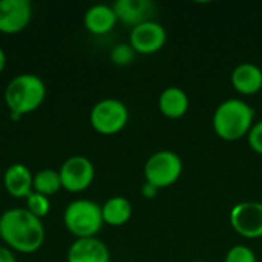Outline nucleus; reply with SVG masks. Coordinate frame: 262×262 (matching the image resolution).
Instances as JSON below:
<instances>
[{
	"label": "nucleus",
	"instance_id": "nucleus-21",
	"mask_svg": "<svg viewBox=\"0 0 262 262\" xmlns=\"http://www.w3.org/2000/svg\"><path fill=\"white\" fill-rule=\"evenodd\" d=\"M224 262H258V258L256 253L249 246L236 244L227 250Z\"/></svg>",
	"mask_w": 262,
	"mask_h": 262
},
{
	"label": "nucleus",
	"instance_id": "nucleus-6",
	"mask_svg": "<svg viewBox=\"0 0 262 262\" xmlns=\"http://www.w3.org/2000/svg\"><path fill=\"white\" fill-rule=\"evenodd\" d=\"M89 123L100 135H117L129 123V109L118 98H103L92 106Z\"/></svg>",
	"mask_w": 262,
	"mask_h": 262
},
{
	"label": "nucleus",
	"instance_id": "nucleus-16",
	"mask_svg": "<svg viewBox=\"0 0 262 262\" xmlns=\"http://www.w3.org/2000/svg\"><path fill=\"white\" fill-rule=\"evenodd\" d=\"M190 107V98L187 92L178 86H169L161 91L158 97V111L169 120L183 118Z\"/></svg>",
	"mask_w": 262,
	"mask_h": 262
},
{
	"label": "nucleus",
	"instance_id": "nucleus-11",
	"mask_svg": "<svg viewBox=\"0 0 262 262\" xmlns=\"http://www.w3.org/2000/svg\"><path fill=\"white\" fill-rule=\"evenodd\" d=\"M118 21H121L124 26H129L130 29L154 20L157 6L150 0H117L112 5Z\"/></svg>",
	"mask_w": 262,
	"mask_h": 262
},
{
	"label": "nucleus",
	"instance_id": "nucleus-26",
	"mask_svg": "<svg viewBox=\"0 0 262 262\" xmlns=\"http://www.w3.org/2000/svg\"><path fill=\"white\" fill-rule=\"evenodd\" d=\"M192 262H206V261H192Z\"/></svg>",
	"mask_w": 262,
	"mask_h": 262
},
{
	"label": "nucleus",
	"instance_id": "nucleus-5",
	"mask_svg": "<svg viewBox=\"0 0 262 262\" xmlns=\"http://www.w3.org/2000/svg\"><path fill=\"white\" fill-rule=\"evenodd\" d=\"M183 160L173 150H158L152 154L144 164V180L146 183L155 186L158 190L172 187L177 184L183 175Z\"/></svg>",
	"mask_w": 262,
	"mask_h": 262
},
{
	"label": "nucleus",
	"instance_id": "nucleus-25",
	"mask_svg": "<svg viewBox=\"0 0 262 262\" xmlns=\"http://www.w3.org/2000/svg\"><path fill=\"white\" fill-rule=\"evenodd\" d=\"M5 68H6V52L0 46V74L5 71Z\"/></svg>",
	"mask_w": 262,
	"mask_h": 262
},
{
	"label": "nucleus",
	"instance_id": "nucleus-8",
	"mask_svg": "<svg viewBox=\"0 0 262 262\" xmlns=\"http://www.w3.org/2000/svg\"><path fill=\"white\" fill-rule=\"evenodd\" d=\"M229 221L232 229L246 239L262 238V203L243 201L232 207Z\"/></svg>",
	"mask_w": 262,
	"mask_h": 262
},
{
	"label": "nucleus",
	"instance_id": "nucleus-2",
	"mask_svg": "<svg viewBox=\"0 0 262 262\" xmlns=\"http://www.w3.org/2000/svg\"><path fill=\"white\" fill-rule=\"evenodd\" d=\"M255 124V109L241 98H229L218 104L212 117V127L218 138L233 143L247 138Z\"/></svg>",
	"mask_w": 262,
	"mask_h": 262
},
{
	"label": "nucleus",
	"instance_id": "nucleus-14",
	"mask_svg": "<svg viewBox=\"0 0 262 262\" xmlns=\"http://www.w3.org/2000/svg\"><path fill=\"white\" fill-rule=\"evenodd\" d=\"M230 83L239 95H255L262 91V69L258 64L250 61L239 63L232 71Z\"/></svg>",
	"mask_w": 262,
	"mask_h": 262
},
{
	"label": "nucleus",
	"instance_id": "nucleus-19",
	"mask_svg": "<svg viewBox=\"0 0 262 262\" xmlns=\"http://www.w3.org/2000/svg\"><path fill=\"white\" fill-rule=\"evenodd\" d=\"M25 209L31 212L37 218H45L51 212V200L49 196H45L41 193L32 192L26 200H25Z\"/></svg>",
	"mask_w": 262,
	"mask_h": 262
},
{
	"label": "nucleus",
	"instance_id": "nucleus-23",
	"mask_svg": "<svg viewBox=\"0 0 262 262\" xmlns=\"http://www.w3.org/2000/svg\"><path fill=\"white\" fill-rule=\"evenodd\" d=\"M140 192H141V195H143L146 200H154V198L158 195V192H160V190H158L155 186H152V184H149V183H146V181H144V184L141 186Z\"/></svg>",
	"mask_w": 262,
	"mask_h": 262
},
{
	"label": "nucleus",
	"instance_id": "nucleus-12",
	"mask_svg": "<svg viewBox=\"0 0 262 262\" xmlns=\"http://www.w3.org/2000/svg\"><path fill=\"white\" fill-rule=\"evenodd\" d=\"M66 262H111V252L100 238L75 239L66 255Z\"/></svg>",
	"mask_w": 262,
	"mask_h": 262
},
{
	"label": "nucleus",
	"instance_id": "nucleus-10",
	"mask_svg": "<svg viewBox=\"0 0 262 262\" xmlns=\"http://www.w3.org/2000/svg\"><path fill=\"white\" fill-rule=\"evenodd\" d=\"M32 3L29 0H0V32L18 34L32 20Z\"/></svg>",
	"mask_w": 262,
	"mask_h": 262
},
{
	"label": "nucleus",
	"instance_id": "nucleus-22",
	"mask_svg": "<svg viewBox=\"0 0 262 262\" xmlns=\"http://www.w3.org/2000/svg\"><path fill=\"white\" fill-rule=\"evenodd\" d=\"M247 141L253 152H256L258 155H262V120L255 121L252 130L247 135Z\"/></svg>",
	"mask_w": 262,
	"mask_h": 262
},
{
	"label": "nucleus",
	"instance_id": "nucleus-17",
	"mask_svg": "<svg viewBox=\"0 0 262 262\" xmlns=\"http://www.w3.org/2000/svg\"><path fill=\"white\" fill-rule=\"evenodd\" d=\"M132 213H134L132 203L121 195L111 196L101 206L103 223L111 227H121L127 224L132 218Z\"/></svg>",
	"mask_w": 262,
	"mask_h": 262
},
{
	"label": "nucleus",
	"instance_id": "nucleus-15",
	"mask_svg": "<svg viewBox=\"0 0 262 262\" xmlns=\"http://www.w3.org/2000/svg\"><path fill=\"white\" fill-rule=\"evenodd\" d=\"M117 23L118 18L112 5L106 3L92 5L83 15V25L92 35H106L117 26Z\"/></svg>",
	"mask_w": 262,
	"mask_h": 262
},
{
	"label": "nucleus",
	"instance_id": "nucleus-18",
	"mask_svg": "<svg viewBox=\"0 0 262 262\" xmlns=\"http://www.w3.org/2000/svg\"><path fill=\"white\" fill-rule=\"evenodd\" d=\"M32 189L37 193H41L45 196H52L57 192H60L61 187V180L60 173L55 169H41L34 173V183Z\"/></svg>",
	"mask_w": 262,
	"mask_h": 262
},
{
	"label": "nucleus",
	"instance_id": "nucleus-27",
	"mask_svg": "<svg viewBox=\"0 0 262 262\" xmlns=\"http://www.w3.org/2000/svg\"><path fill=\"white\" fill-rule=\"evenodd\" d=\"M261 203H262V201H261Z\"/></svg>",
	"mask_w": 262,
	"mask_h": 262
},
{
	"label": "nucleus",
	"instance_id": "nucleus-20",
	"mask_svg": "<svg viewBox=\"0 0 262 262\" xmlns=\"http://www.w3.org/2000/svg\"><path fill=\"white\" fill-rule=\"evenodd\" d=\"M135 51L129 43H118L111 49V61L117 66H127L135 58Z\"/></svg>",
	"mask_w": 262,
	"mask_h": 262
},
{
	"label": "nucleus",
	"instance_id": "nucleus-7",
	"mask_svg": "<svg viewBox=\"0 0 262 262\" xmlns=\"http://www.w3.org/2000/svg\"><path fill=\"white\" fill-rule=\"evenodd\" d=\"M61 187L69 193H81L88 190L95 180V166L84 155H72L66 158L60 169Z\"/></svg>",
	"mask_w": 262,
	"mask_h": 262
},
{
	"label": "nucleus",
	"instance_id": "nucleus-13",
	"mask_svg": "<svg viewBox=\"0 0 262 262\" xmlns=\"http://www.w3.org/2000/svg\"><path fill=\"white\" fill-rule=\"evenodd\" d=\"M34 173L31 169L21 163H14L6 167L3 173V186L8 195L17 200H26L32 192Z\"/></svg>",
	"mask_w": 262,
	"mask_h": 262
},
{
	"label": "nucleus",
	"instance_id": "nucleus-24",
	"mask_svg": "<svg viewBox=\"0 0 262 262\" xmlns=\"http://www.w3.org/2000/svg\"><path fill=\"white\" fill-rule=\"evenodd\" d=\"M0 262H17L14 252L6 246H0Z\"/></svg>",
	"mask_w": 262,
	"mask_h": 262
},
{
	"label": "nucleus",
	"instance_id": "nucleus-4",
	"mask_svg": "<svg viewBox=\"0 0 262 262\" xmlns=\"http://www.w3.org/2000/svg\"><path fill=\"white\" fill-rule=\"evenodd\" d=\"M63 224L75 239L95 238L104 226L101 206L88 198L72 200L64 207Z\"/></svg>",
	"mask_w": 262,
	"mask_h": 262
},
{
	"label": "nucleus",
	"instance_id": "nucleus-9",
	"mask_svg": "<svg viewBox=\"0 0 262 262\" xmlns=\"http://www.w3.org/2000/svg\"><path fill=\"white\" fill-rule=\"evenodd\" d=\"M167 43V31L166 28L157 21L149 20L130 29L129 45L135 51V54L152 55L160 52Z\"/></svg>",
	"mask_w": 262,
	"mask_h": 262
},
{
	"label": "nucleus",
	"instance_id": "nucleus-3",
	"mask_svg": "<svg viewBox=\"0 0 262 262\" xmlns=\"http://www.w3.org/2000/svg\"><path fill=\"white\" fill-rule=\"evenodd\" d=\"M48 94L45 81L31 72L18 74L12 77L3 92L5 104L9 114L20 117L35 112L45 101Z\"/></svg>",
	"mask_w": 262,
	"mask_h": 262
},
{
	"label": "nucleus",
	"instance_id": "nucleus-1",
	"mask_svg": "<svg viewBox=\"0 0 262 262\" xmlns=\"http://www.w3.org/2000/svg\"><path fill=\"white\" fill-rule=\"evenodd\" d=\"M45 238L43 221L25 207L8 209L0 215V239L12 252L35 253L41 249Z\"/></svg>",
	"mask_w": 262,
	"mask_h": 262
}]
</instances>
